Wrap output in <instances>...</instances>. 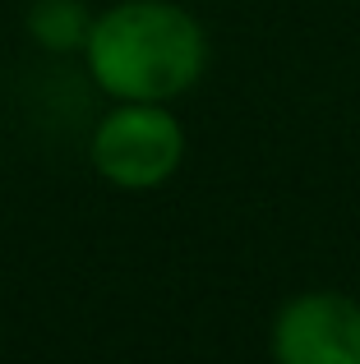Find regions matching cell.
<instances>
[{
	"label": "cell",
	"instance_id": "cell-1",
	"mask_svg": "<svg viewBox=\"0 0 360 364\" xmlns=\"http://www.w3.org/2000/svg\"><path fill=\"white\" fill-rule=\"evenodd\" d=\"M88 74L116 102H176L203 79L208 37L189 9L171 0H116L92 14Z\"/></svg>",
	"mask_w": 360,
	"mask_h": 364
},
{
	"label": "cell",
	"instance_id": "cell-2",
	"mask_svg": "<svg viewBox=\"0 0 360 364\" xmlns=\"http://www.w3.org/2000/svg\"><path fill=\"white\" fill-rule=\"evenodd\" d=\"M88 157L116 189H162L185 161V124L166 111V102H120L97 120Z\"/></svg>",
	"mask_w": 360,
	"mask_h": 364
},
{
	"label": "cell",
	"instance_id": "cell-3",
	"mask_svg": "<svg viewBox=\"0 0 360 364\" xmlns=\"http://www.w3.org/2000/svg\"><path fill=\"white\" fill-rule=\"evenodd\" d=\"M272 355L282 364H360V300L342 291H305L272 318Z\"/></svg>",
	"mask_w": 360,
	"mask_h": 364
},
{
	"label": "cell",
	"instance_id": "cell-4",
	"mask_svg": "<svg viewBox=\"0 0 360 364\" xmlns=\"http://www.w3.org/2000/svg\"><path fill=\"white\" fill-rule=\"evenodd\" d=\"M88 28H92V14L79 0H37L28 9V33L46 51H74V46H83L88 42Z\"/></svg>",
	"mask_w": 360,
	"mask_h": 364
}]
</instances>
